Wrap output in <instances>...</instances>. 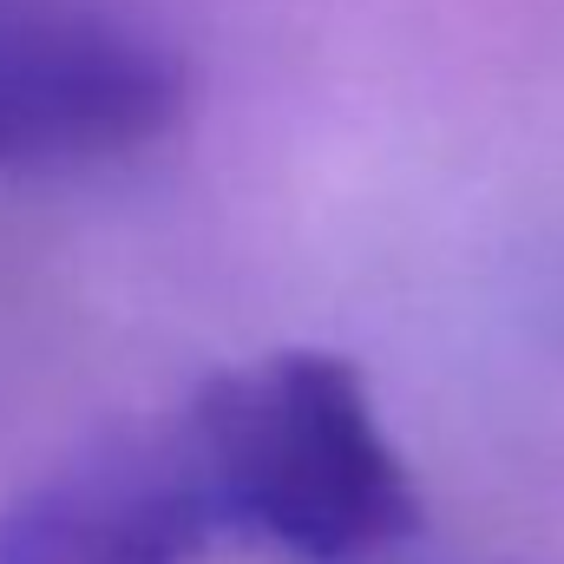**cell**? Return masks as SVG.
Instances as JSON below:
<instances>
[{"label": "cell", "instance_id": "obj_1", "mask_svg": "<svg viewBox=\"0 0 564 564\" xmlns=\"http://www.w3.org/2000/svg\"><path fill=\"white\" fill-rule=\"evenodd\" d=\"M177 421L230 539L302 564H368L421 525L414 479L341 355L282 348L224 368Z\"/></svg>", "mask_w": 564, "mask_h": 564}, {"label": "cell", "instance_id": "obj_2", "mask_svg": "<svg viewBox=\"0 0 564 564\" xmlns=\"http://www.w3.org/2000/svg\"><path fill=\"white\" fill-rule=\"evenodd\" d=\"M184 59L99 0H0V171H79L158 144Z\"/></svg>", "mask_w": 564, "mask_h": 564}, {"label": "cell", "instance_id": "obj_3", "mask_svg": "<svg viewBox=\"0 0 564 564\" xmlns=\"http://www.w3.org/2000/svg\"><path fill=\"white\" fill-rule=\"evenodd\" d=\"M230 539L184 421L126 433L0 506V564H197Z\"/></svg>", "mask_w": 564, "mask_h": 564}]
</instances>
